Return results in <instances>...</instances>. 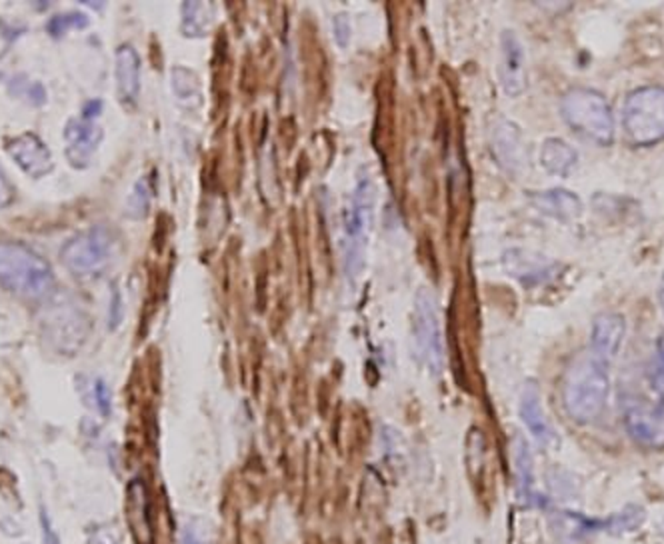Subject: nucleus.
Instances as JSON below:
<instances>
[{
  "instance_id": "2",
  "label": "nucleus",
  "mask_w": 664,
  "mask_h": 544,
  "mask_svg": "<svg viewBox=\"0 0 664 544\" xmlns=\"http://www.w3.org/2000/svg\"><path fill=\"white\" fill-rule=\"evenodd\" d=\"M0 286L23 301L51 299L56 286L53 266L31 246L0 241Z\"/></svg>"
},
{
  "instance_id": "21",
  "label": "nucleus",
  "mask_w": 664,
  "mask_h": 544,
  "mask_svg": "<svg viewBox=\"0 0 664 544\" xmlns=\"http://www.w3.org/2000/svg\"><path fill=\"white\" fill-rule=\"evenodd\" d=\"M514 452V472H517V489L522 500H530L534 497V464L529 442L522 437H514L512 442Z\"/></svg>"
},
{
  "instance_id": "20",
  "label": "nucleus",
  "mask_w": 664,
  "mask_h": 544,
  "mask_svg": "<svg viewBox=\"0 0 664 544\" xmlns=\"http://www.w3.org/2000/svg\"><path fill=\"white\" fill-rule=\"evenodd\" d=\"M579 163V153L562 141V138L550 136L540 146V164L547 168L550 174L567 176Z\"/></svg>"
},
{
  "instance_id": "34",
  "label": "nucleus",
  "mask_w": 664,
  "mask_h": 544,
  "mask_svg": "<svg viewBox=\"0 0 664 544\" xmlns=\"http://www.w3.org/2000/svg\"><path fill=\"white\" fill-rule=\"evenodd\" d=\"M103 111V103L101 101H88L84 106H83V118H88V121H96L98 114H101Z\"/></svg>"
},
{
  "instance_id": "3",
  "label": "nucleus",
  "mask_w": 664,
  "mask_h": 544,
  "mask_svg": "<svg viewBox=\"0 0 664 544\" xmlns=\"http://www.w3.org/2000/svg\"><path fill=\"white\" fill-rule=\"evenodd\" d=\"M560 114L574 133L599 146H610L617 134L612 108L599 91L572 86L560 98Z\"/></svg>"
},
{
  "instance_id": "28",
  "label": "nucleus",
  "mask_w": 664,
  "mask_h": 544,
  "mask_svg": "<svg viewBox=\"0 0 664 544\" xmlns=\"http://www.w3.org/2000/svg\"><path fill=\"white\" fill-rule=\"evenodd\" d=\"M644 520V512L642 509H637V507H630L627 510L619 512L617 517H612L607 520V527L609 530L612 532H624V530H634L639 529L640 524Z\"/></svg>"
},
{
  "instance_id": "6",
  "label": "nucleus",
  "mask_w": 664,
  "mask_h": 544,
  "mask_svg": "<svg viewBox=\"0 0 664 544\" xmlns=\"http://www.w3.org/2000/svg\"><path fill=\"white\" fill-rule=\"evenodd\" d=\"M114 254V239L104 226H93L68 239L61 249L64 266L74 276L101 274Z\"/></svg>"
},
{
  "instance_id": "12",
  "label": "nucleus",
  "mask_w": 664,
  "mask_h": 544,
  "mask_svg": "<svg viewBox=\"0 0 664 544\" xmlns=\"http://www.w3.org/2000/svg\"><path fill=\"white\" fill-rule=\"evenodd\" d=\"M6 153L23 173L33 178L46 176L55 168L48 146L33 133H23L6 143Z\"/></svg>"
},
{
  "instance_id": "32",
  "label": "nucleus",
  "mask_w": 664,
  "mask_h": 544,
  "mask_svg": "<svg viewBox=\"0 0 664 544\" xmlns=\"http://www.w3.org/2000/svg\"><path fill=\"white\" fill-rule=\"evenodd\" d=\"M15 199V186L8 181L3 168H0V209H6Z\"/></svg>"
},
{
  "instance_id": "1",
  "label": "nucleus",
  "mask_w": 664,
  "mask_h": 544,
  "mask_svg": "<svg viewBox=\"0 0 664 544\" xmlns=\"http://www.w3.org/2000/svg\"><path fill=\"white\" fill-rule=\"evenodd\" d=\"M610 392L609 367L592 352H579L562 377L560 397L564 412L577 424H590L607 407Z\"/></svg>"
},
{
  "instance_id": "33",
  "label": "nucleus",
  "mask_w": 664,
  "mask_h": 544,
  "mask_svg": "<svg viewBox=\"0 0 664 544\" xmlns=\"http://www.w3.org/2000/svg\"><path fill=\"white\" fill-rule=\"evenodd\" d=\"M41 527H43V544H61L51 524V519H48V514L45 510L41 512Z\"/></svg>"
},
{
  "instance_id": "11",
  "label": "nucleus",
  "mask_w": 664,
  "mask_h": 544,
  "mask_svg": "<svg viewBox=\"0 0 664 544\" xmlns=\"http://www.w3.org/2000/svg\"><path fill=\"white\" fill-rule=\"evenodd\" d=\"M627 322L619 312H600L594 316L590 326V352L602 361L607 367L617 361L622 349Z\"/></svg>"
},
{
  "instance_id": "17",
  "label": "nucleus",
  "mask_w": 664,
  "mask_h": 544,
  "mask_svg": "<svg viewBox=\"0 0 664 544\" xmlns=\"http://www.w3.org/2000/svg\"><path fill=\"white\" fill-rule=\"evenodd\" d=\"M520 419L524 424H527L529 432L542 444V447H552V444L559 442L557 432H554V429L550 427V422L547 419V414H544V410H542L540 392L534 382H529L522 391Z\"/></svg>"
},
{
  "instance_id": "23",
  "label": "nucleus",
  "mask_w": 664,
  "mask_h": 544,
  "mask_svg": "<svg viewBox=\"0 0 664 544\" xmlns=\"http://www.w3.org/2000/svg\"><path fill=\"white\" fill-rule=\"evenodd\" d=\"M213 26V8L206 3H184L181 8V28L186 36H204Z\"/></svg>"
},
{
  "instance_id": "31",
  "label": "nucleus",
  "mask_w": 664,
  "mask_h": 544,
  "mask_svg": "<svg viewBox=\"0 0 664 544\" xmlns=\"http://www.w3.org/2000/svg\"><path fill=\"white\" fill-rule=\"evenodd\" d=\"M123 319V296L118 292V289L113 291V299H111V309H108V326L114 331L118 324H121Z\"/></svg>"
},
{
  "instance_id": "27",
  "label": "nucleus",
  "mask_w": 664,
  "mask_h": 544,
  "mask_svg": "<svg viewBox=\"0 0 664 544\" xmlns=\"http://www.w3.org/2000/svg\"><path fill=\"white\" fill-rule=\"evenodd\" d=\"M649 387L652 394L664 397V332L657 341V359H654V364L649 372Z\"/></svg>"
},
{
  "instance_id": "35",
  "label": "nucleus",
  "mask_w": 664,
  "mask_h": 544,
  "mask_svg": "<svg viewBox=\"0 0 664 544\" xmlns=\"http://www.w3.org/2000/svg\"><path fill=\"white\" fill-rule=\"evenodd\" d=\"M659 301H660L662 312H664V276H662V282H660V289H659Z\"/></svg>"
},
{
  "instance_id": "5",
  "label": "nucleus",
  "mask_w": 664,
  "mask_h": 544,
  "mask_svg": "<svg viewBox=\"0 0 664 544\" xmlns=\"http://www.w3.org/2000/svg\"><path fill=\"white\" fill-rule=\"evenodd\" d=\"M622 128L634 146L664 141V86L649 84L632 91L622 106Z\"/></svg>"
},
{
  "instance_id": "25",
  "label": "nucleus",
  "mask_w": 664,
  "mask_h": 544,
  "mask_svg": "<svg viewBox=\"0 0 664 544\" xmlns=\"http://www.w3.org/2000/svg\"><path fill=\"white\" fill-rule=\"evenodd\" d=\"M151 201H153V184H151V178L148 176H143L141 181H138L134 184V189L131 193V196H128V203H126V214L131 216V219H144V216L148 214V211H151Z\"/></svg>"
},
{
  "instance_id": "19",
  "label": "nucleus",
  "mask_w": 664,
  "mask_h": 544,
  "mask_svg": "<svg viewBox=\"0 0 664 544\" xmlns=\"http://www.w3.org/2000/svg\"><path fill=\"white\" fill-rule=\"evenodd\" d=\"M530 201L540 213L549 214L550 219H557L562 223L577 221L582 214V203L579 196L570 191H564V189L532 193Z\"/></svg>"
},
{
  "instance_id": "18",
  "label": "nucleus",
  "mask_w": 664,
  "mask_h": 544,
  "mask_svg": "<svg viewBox=\"0 0 664 544\" xmlns=\"http://www.w3.org/2000/svg\"><path fill=\"white\" fill-rule=\"evenodd\" d=\"M116 91L124 104H134L141 94V56L133 45H123L116 51Z\"/></svg>"
},
{
  "instance_id": "8",
  "label": "nucleus",
  "mask_w": 664,
  "mask_h": 544,
  "mask_svg": "<svg viewBox=\"0 0 664 544\" xmlns=\"http://www.w3.org/2000/svg\"><path fill=\"white\" fill-rule=\"evenodd\" d=\"M412 332L419 356L424 367L431 372L439 374L444 369V346L441 332V319L436 311L434 296L429 291H419L414 299L412 312Z\"/></svg>"
},
{
  "instance_id": "30",
  "label": "nucleus",
  "mask_w": 664,
  "mask_h": 544,
  "mask_svg": "<svg viewBox=\"0 0 664 544\" xmlns=\"http://www.w3.org/2000/svg\"><path fill=\"white\" fill-rule=\"evenodd\" d=\"M334 38L341 48H346L351 45V21L344 13L334 16Z\"/></svg>"
},
{
  "instance_id": "29",
  "label": "nucleus",
  "mask_w": 664,
  "mask_h": 544,
  "mask_svg": "<svg viewBox=\"0 0 664 544\" xmlns=\"http://www.w3.org/2000/svg\"><path fill=\"white\" fill-rule=\"evenodd\" d=\"M91 392H93V397H94V401H96V407H98V410H101L103 417H108V414H111V391H108V387L104 384V381L96 379V381L93 382Z\"/></svg>"
},
{
  "instance_id": "14",
  "label": "nucleus",
  "mask_w": 664,
  "mask_h": 544,
  "mask_svg": "<svg viewBox=\"0 0 664 544\" xmlns=\"http://www.w3.org/2000/svg\"><path fill=\"white\" fill-rule=\"evenodd\" d=\"M64 138L68 161L76 168H84L103 141V128L96 121H88L83 116L71 118L64 128Z\"/></svg>"
},
{
  "instance_id": "7",
  "label": "nucleus",
  "mask_w": 664,
  "mask_h": 544,
  "mask_svg": "<svg viewBox=\"0 0 664 544\" xmlns=\"http://www.w3.org/2000/svg\"><path fill=\"white\" fill-rule=\"evenodd\" d=\"M41 331L46 344L61 354H74L91 332V321L76 302H55L45 311Z\"/></svg>"
},
{
  "instance_id": "9",
  "label": "nucleus",
  "mask_w": 664,
  "mask_h": 544,
  "mask_svg": "<svg viewBox=\"0 0 664 544\" xmlns=\"http://www.w3.org/2000/svg\"><path fill=\"white\" fill-rule=\"evenodd\" d=\"M624 427L632 440L650 450H664V397L624 399Z\"/></svg>"
},
{
  "instance_id": "22",
  "label": "nucleus",
  "mask_w": 664,
  "mask_h": 544,
  "mask_svg": "<svg viewBox=\"0 0 664 544\" xmlns=\"http://www.w3.org/2000/svg\"><path fill=\"white\" fill-rule=\"evenodd\" d=\"M171 86L176 96L178 104H183L188 111H194L203 104V91L201 83L194 76V73L183 66H174L171 71Z\"/></svg>"
},
{
  "instance_id": "16",
  "label": "nucleus",
  "mask_w": 664,
  "mask_h": 544,
  "mask_svg": "<svg viewBox=\"0 0 664 544\" xmlns=\"http://www.w3.org/2000/svg\"><path fill=\"white\" fill-rule=\"evenodd\" d=\"M126 522L138 544H153V529L148 519V492L143 479H133L126 487Z\"/></svg>"
},
{
  "instance_id": "15",
  "label": "nucleus",
  "mask_w": 664,
  "mask_h": 544,
  "mask_svg": "<svg viewBox=\"0 0 664 544\" xmlns=\"http://www.w3.org/2000/svg\"><path fill=\"white\" fill-rule=\"evenodd\" d=\"M504 269L514 279H519L524 286L540 284L557 269L552 261L544 259L542 254H534L522 249H514L504 254Z\"/></svg>"
},
{
  "instance_id": "10",
  "label": "nucleus",
  "mask_w": 664,
  "mask_h": 544,
  "mask_svg": "<svg viewBox=\"0 0 664 544\" xmlns=\"http://www.w3.org/2000/svg\"><path fill=\"white\" fill-rule=\"evenodd\" d=\"M500 83L509 96H520L527 91V51L514 31L500 35Z\"/></svg>"
},
{
  "instance_id": "4",
  "label": "nucleus",
  "mask_w": 664,
  "mask_h": 544,
  "mask_svg": "<svg viewBox=\"0 0 664 544\" xmlns=\"http://www.w3.org/2000/svg\"><path fill=\"white\" fill-rule=\"evenodd\" d=\"M374 201L376 194L372 181L369 176H361L342 216V261L344 272L351 279L359 276L364 264L366 244H369V234L372 229Z\"/></svg>"
},
{
  "instance_id": "26",
  "label": "nucleus",
  "mask_w": 664,
  "mask_h": 544,
  "mask_svg": "<svg viewBox=\"0 0 664 544\" xmlns=\"http://www.w3.org/2000/svg\"><path fill=\"white\" fill-rule=\"evenodd\" d=\"M88 25V16L84 13H61L55 15L51 21H48L46 28L53 36H63L68 28H84Z\"/></svg>"
},
{
  "instance_id": "13",
  "label": "nucleus",
  "mask_w": 664,
  "mask_h": 544,
  "mask_svg": "<svg viewBox=\"0 0 664 544\" xmlns=\"http://www.w3.org/2000/svg\"><path fill=\"white\" fill-rule=\"evenodd\" d=\"M491 148L497 163L510 174H519L527 163V151L520 128L507 118L494 123L491 133Z\"/></svg>"
},
{
  "instance_id": "24",
  "label": "nucleus",
  "mask_w": 664,
  "mask_h": 544,
  "mask_svg": "<svg viewBox=\"0 0 664 544\" xmlns=\"http://www.w3.org/2000/svg\"><path fill=\"white\" fill-rule=\"evenodd\" d=\"M599 527H607V522H597V520H589L580 517V514H572V512H562L560 517L557 519V524H554V530L559 532V537L564 542H574L582 537H587L589 532L597 530Z\"/></svg>"
}]
</instances>
